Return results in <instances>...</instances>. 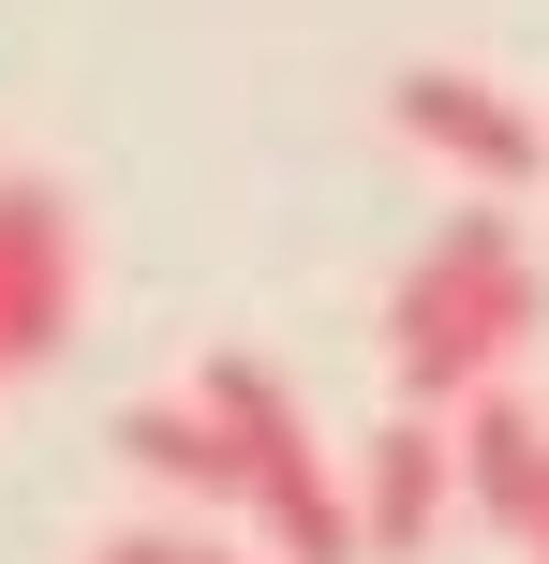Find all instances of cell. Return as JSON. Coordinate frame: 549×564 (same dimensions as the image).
I'll return each instance as SVG.
<instances>
[{
	"label": "cell",
	"instance_id": "1",
	"mask_svg": "<svg viewBox=\"0 0 549 564\" xmlns=\"http://www.w3.org/2000/svg\"><path fill=\"white\" fill-rule=\"evenodd\" d=\"M520 341H535V238L505 224V208H461V224L402 268V297H386V371H402V401L461 416L475 387H505Z\"/></svg>",
	"mask_w": 549,
	"mask_h": 564
},
{
	"label": "cell",
	"instance_id": "2",
	"mask_svg": "<svg viewBox=\"0 0 549 564\" xmlns=\"http://www.w3.org/2000/svg\"><path fill=\"white\" fill-rule=\"evenodd\" d=\"M194 401L238 431V520L267 535V564H372V535H356V460H327V431L297 416V387L267 357H208Z\"/></svg>",
	"mask_w": 549,
	"mask_h": 564
},
{
	"label": "cell",
	"instance_id": "3",
	"mask_svg": "<svg viewBox=\"0 0 549 564\" xmlns=\"http://www.w3.org/2000/svg\"><path fill=\"white\" fill-rule=\"evenodd\" d=\"M386 119H402L446 178H475V194H535V178H549V119L520 105V89L461 75V59H416V75L386 89Z\"/></svg>",
	"mask_w": 549,
	"mask_h": 564
},
{
	"label": "cell",
	"instance_id": "4",
	"mask_svg": "<svg viewBox=\"0 0 549 564\" xmlns=\"http://www.w3.org/2000/svg\"><path fill=\"white\" fill-rule=\"evenodd\" d=\"M75 297H89V238H75V208H59L45 178L0 164V387H15V371H45L59 341H75Z\"/></svg>",
	"mask_w": 549,
	"mask_h": 564
},
{
	"label": "cell",
	"instance_id": "5",
	"mask_svg": "<svg viewBox=\"0 0 549 564\" xmlns=\"http://www.w3.org/2000/svg\"><path fill=\"white\" fill-rule=\"evenodd\" d=\"M446 506H461V416L402 401V416L356 446V535H372V564H416L446 535Z\"/></svg>",
	"mask_w": 549,
	"mask_h": 564
},
{
	"label": "cell",
	"instance_id": "6",
	"mask_svg": "<svg viewBox=\"0 0 549 564\" xmlns=\"http://www.w3.org/2000/svg\"><path fill=\"white\" fill-rule=\"evenodd\" d=\"M461 506L491 520V535H535V506H549V416L520 387H475L461 401Z\"/></svg>",
	"mask_w": 549,
	"mask_h": 564
},
{
	"label": "cell",
	"instance_id": "7",
	"mask_svg": "<svg viewBox=\"0 0 549 564\" xmlns=\"http://www.w3.org/2000/svg\"><path fill=\"white\" fill-rule=\"evenodd\" d=\"M119 460L164 476V490H194V506H238V431L208 416L194 387H178V401H134V416H119Z\"/></svg>",
	"mask_w": 549,
	"mask_h": 564
},
{
	"label": "cell",
	"instance_id": "8",
	"mask_svg": "<svg viewBox=\"0 0 549 564\" xmlns=\"http://www.w3.org/2000/svg\"><path fill=\"white\" fill-rule=\"evenodd\" d=\"M89 564H238V550H223V535H105Z\"/></svg>",
	"mask_w": 549,
	"mask_h": 564
},
{
	"label": "cell",
	"instance_id": "9",
	"mask_svg": "<svg viewBox=\"0 0 549 564\" xmlns=\"http://www.w3.org/2000/svg\"><path fill=\"white\" fill-rule=\"evenodd\" d=\"M520 550H535V564H549V506H535V535H520Z\"/></svg>",
	"mask_w": 549,
	"mask_h": 564
}]
</instances>
